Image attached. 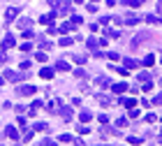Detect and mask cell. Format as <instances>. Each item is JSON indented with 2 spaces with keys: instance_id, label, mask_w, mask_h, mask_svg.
Returning <instances> with one entry per match:
<instances>
[{
  "instance_id": "1",
  "label": "cell",
  "mask_w": 162,
  "mask_h": 146,
  "mask_svg": "<svg viewBox=\"0 0 162 146\" xmlns=\"http://www.w3.org/2000/svg\"><path fill=\"white\" fill-rule=\"evenodd\" d=\"M2 77L9 79V81H19V79H21V74H19V72H12V70H5V74H2Z\"/></svg>"
},
{
  "instance_id": "2",
  "label": "cell",
  "mask_w": 162,
  "mask_h": 146,
  "mask_svg": "<svg viewBox=\"0 0 162 146\" xmlns=\"http://www.w3.org/2000/svg\"><path fill=\"white\" fill-rule=\"evenodd\" d=\"M5 132H7V137H9V139H19V135H16V128H14V125H7V128H5Z\"/></svg>"
},
{
  "instance_id": "3",
  "label": "cell",
  "mask_w": 162,
  "mask_h": 146,
  "mask_svg": "<svg viewBox=\"0 0 162 146\" xmlns=\"http://www.w3.org/2000/svg\"><path fill=\"white\" fill-rule=\"evenodd\" d=\"M16 14H19V7H9V10L5 12V19H7V21H12Z\"/></svg>"
},
{
  "instance_id": "4",
  "label": "cell",
  "mask_w": 162,
  "mask_h": 146,
  "mask_svg": "<svg viewBox=\"0 0 162 146\" xmlns=\"http://www.w3.org/2000/svg\"><path fill=\"white\" fill-rule=\"evenodd\" d=\"M9 47H14V37L5 35V40H2V49H9Z\"/></svg>"
},
{
  "instance_id": "5",
  "label": "cell",
  "mask_w": 162,
  "mask_h": 146,
  "mask_svg": "<svg viewBox=\"0 0 162 146\" xmlns=\"http://www.w3.org/2000/svg\"><path fill=\"white\" fill-rule=\"evenodd\" d=\"M19 93H21V95H32V93H35V86H21Z\"/></svg>"
},
{
  "instance_id": "6",
  "label": "cell",
  "mask_w": 162,
  "mask_h": 146,
  "mask_svg": "<svg viewBox=\"0 0 162 146\" xmlns=\"http://www.w3.org/2000/svg\"><path fill=\"white\" fill-rule=\"evenodd\" d=\"M16 26L21 28V30H26V28H30V19H26V16H23V19H19V23H16Z\"/></svg>"
},
{
  "instance_id": "7",
  "label": "cell",
  "mask_w": 162,
  "mask_h": 146,
  "mask_svg": "<svg viewBox=\"0 0 162 146\" xmlns=\"http://www.w3.org/2000/svg\"><path fill=\"white\" fill-rule=\"evenodd\" d=\"M79 118L84 121V123H88V121L93 118V114H90V111H81V114H79Z\"/></svg>"
},
{
  "instance_id": "8",
  "label": "cell",
  "mask_w": 162,
  "mask_h": 146,
  "mask_svg": "<svg viewBox=\"0 0 162 146\" xmlns=\"http://www.w3.org/2000/svg\"><path fill=\"white\" fill-rule=\"evenodd\" d=\"M146 21H148V23H155V26H160V23H162V19H160V16H146Z\"/></svg>"
},
{
  "instance_id": "9",
  "label": "cell",
  "mask_w": 162,
  "mask_h": 146,
  "mask_svg": "<svg viewBox=\"0 0 162 146\" xmlns=\"http://www.w3.org/2000/svg\"><path fill=\"white\" fill-rule=\"evenodd\" d=\"M40 77H44V79H51L53 77V70H49V67H44L42 72H40Z\"/></svg>"
},
{
  "instance_id": "10",
  "label": "cell",
  "mask_w": 162,
  "mask_h": 146,
  "mask_svg": "<svg viewBox=\"0 0 162 146\" xmlns=\"http://www.w3.org/2000/svg\"><path fill=\"white\" fill-rule=\"evenodd\" d=\"M56 70L65 72V70H70V65H67V63H63V60H58V63H56Z\"/></svg>"
},
{
  "instance_id": "11",
  "label": "cell",
  "mask_w": 162,
  "mask_h": 146,
  "mask_svg": "<svg viewBox=\"0 0 162 146\" xmlns=\"http://www.w3.org/2000/svg\"><path fill=\"white\" fill-rule=\"evenodd\" d=\"M60 114H63V118H65V121L72 118V109H67V107H63V111H60Z\"/></svg>"
},
{
  "instance_id": "12",
  "label": "cell",
  "mask_w": 162,
  "mask_h": 146,
  "mask_svg": "<svg viewBox=\"0 0 162 146\" xmlns=\"http://www.w3.org/2000/svg\"><path fill=\"white\" fill-rule=\"evenodd\" d=\"M125 23H127V26H134V23H137V16L127 14V16H125Z\"/></svg>"
},
{
  "instance_id": "13",
  "label": "cell",
  "mask_w": 162,
  "mask_h": 146,
  "mask_svg": "<svg viewBox=\"0 0 162 146\" xmlns=\"http://www.w3.org/2000/svg\"><path fill=\"white\" fill-rule=\"evenodd\" d=\"M72 60L77 63V65H84V63H86V56H79V53H77V56H74Z\"/></svg>"
},
{
  "instance_id": "14",
  "label": "cell",
  "mask_w": 162,
  "mask_h": 146,
  "mask_svg": "<svg viewBox=\"0 0 162 146\" xmlns=\"http://www.w3.org/2000/svg\"><path fill=\"white\" fill-rule=\"evenodd\" d=\"M125 88H127L125 83H116V86H114V90H116V93H123V90H125Z\"/></svg>"
},
{
  "instance_id": "15",
  "label": "cell",
  "mask_w": 162,
  "mask_h": 146,
  "mask_svg": "<svg viewBox=\"0 0 162 146\" xmlns=\"http://www.w3.org/2000/svg\"><path fill=\"white\" fill-rule=\"evenodd\" d=\"M72 23H74V26H81V23H84V19H81V16H77V14H74V16H72Z\"/></svg>"
},
{
  "instance_id": "16",
  "label": "cell",
  "mask_w": 162,
  "mask_h": 146,
  "mask_svg": "<svg viewBox=\"0 0 162 146\" xmlns=\"http://www.w3.org/2000/svg\"><path fill=\"white\" fill-rule=\"evenodd\" d=\"M153 63H155V56H146L144 58V65H153Z\"/></svg>"
},
{
  "instance_id": "17",
  "label": "cell",
  "mask_w": 162,
  "mask_h": 146,
  "mask_svg": "<svg viewBox=\"0 0 162 146\" xmlns=\"http://www.w3.org/2000/svg\"><path fill=\"white\" fill-rule=\"evenodd\" d=\"M60 44H63V47H70V44H72V40H70V37H60Z\"/></svg>"
},
{
  "instance_id": "18",
  "label": "cell",
  "mask_w": 162,
  "mask_h": 146,
  "mask_svg": "<svg viewBox=\"0 0 162 146\" xmlns=\"http://www.w3.org/2000/svg\"><path fill=\"white\" fill-rule=\"evenodd\" d=\"M74 77H77V79H84L86 72H84V70H74Z\"/></svg>"
},
{
  "instance_id": "19",
  "label": "cell",
  "mask_w": 162,
  "mask_h": 146,
  "mask_svg": "<svg viewBox=\"0 0 162 146\" xmlns=\"http://www.w3.org/2000/svg\"><path fill=\"white\" fill-rule=\"evenodd\" d=\"M35 60H40V63H44V60H47V56H44V53H42V51H40V53H35Z\"/></svg>"
},
{
  "instance_id": "20",
  "label": "cell",
  "mask_w": 162,
  "mask_h": 146,
  "mask_svg": "<svg viewBox=\"0 0 162 146\" xmlns=\"http://www.w3.org/2000/svg\"><path fill=\"white\" fill-rule=\"evenodd\" d=\"M40 47H44V49H49V47H51V42H47V40H40Z\"/></svg>"
},
{
  "instance_id": "21",
  "label": "cell",
  "mask_w": 162,
  "mask_h": 146,
  "mask_svg": "<svg viewBox=\"0 0 162 146\" xmlns=\"http://www.w3.org/2000/svg\"><path fill=\"white\" fill-rule=\"evenodd\" d=\"M35 130L37 132H40V130H47V125H44V123H35Z\"/></svg>"
},
{
  "instance_id": "22",
  "label": "cell",
  "mask_w": 162,
  "mask_h": 146,
  "mask_svg": "<svg viewBox=\"0 0 162 146\" xmlns=\"http://www.w3.org/2000/svg\"><path fill=\"white\" fill-rule=\"evenodd\" d=\"M120 102L125 104V107H132V104H134V100H132V98H130V100H120Z\"/></svg>"
},
{
  "instance_id": "23",
  "label": "cell",
  "mask_w": 162,
  "mask_h": 146,
  "mask_svg": "<svg viewBox=\"0 0 162 146\" xmlns=\"http://www.w3.org/2000/svg\"><path fill=\"white\" fill-rule=\"evenodd\" d=\"M30 67V60H21V70H28Z\"/></svg>"
},
{
  "instance_id": "24",
  "label": "cell",
  "mask_w": 162,
  "mask_h": 146,
  "mask_svg": "<svg viewBox=\"0 0 162 146\" xmlns=\"http://www.w3.org/2000/svg\"><path fill=\"white\" fill-rule=\"evenodd\" d=\"M155 104H162V93H160V95L155 98Z\"/></svg>"
},
{
  "instance_id": "25",
  "label": "cell",
  "mask_w": 162,
  "mask_h": 146,
  "mask_svg": "<svg viewBox=\"0 0 162 146\" xmlns=\"http://www.w3.org/2000/svg\"><path fill=\"white\" fill-rule=\"evenodd\" d=\"M5 60H7V56H5V53H0V65H2Z\"/></svg>"
},
{
  "instance_id": "26",
  "label": "cell",
  "mask_w": 162,
  "mask_h": 146,
  "mask_svg": "<svg viewBox=\"0 0 162 146\" xmlns=\"http://www.w3.org/2000/svg\"><path fill=\"white\" fill-rule=\"evenodd\" d=\"M157 12H160V14H162V2H157Z\"/></svg>"
},
{
  "instance_id": "27",
  "label": "cell",
  "mask_w": 162,
  "mask_h": 146,
  "mask_svg": "<svg viewBox=\"0 0 162 146\" xmlns=\"http://www.w3.org/2000/svg\"><path fill=\"white\" fill-rule=\"evenodd\" d=\"M93 2H97V0H93Z\"/></svg>"
}]
</instances>
